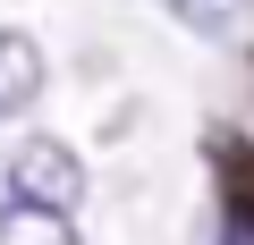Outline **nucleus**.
Returning <instances> with one entry per match:
<instances>
[{
    "instance_id": "nucleus-5",
    "label": "nucleus",
    "mask_w": 254,
    "mask_h": 245,
    "mask_svg": "<svg viewBox=\"0 0 254 245\" xmlns=\"http://www.w3.org/2000/svg\"><path fill=\"white\" fill-rule=\"evenodd\" d=\"M161 17H178L187 34H203V43H229V34H246L254 26V0H153Z\"/></svg>"
},
{
    "instance_id": "nucleus-2",
    "label": "nucleus",
    "mask_w": 254,
    "mask_h": 245,
    "mask_svg": "<svg viewBox=\"0 0 254 245\" xmlns=\"http://www.w3.org/2000/svg\"><path fill=\"white\" fill-rule=\"evenodd\" d=\"M203 161H212V186H220V220L254 237V136L212 127L203 136Z\"/></svg>"
},
{
    "instance_id": "nucleus-1",
    "label": "nucleus",
    "mask_w": 254,
    "mask_h": 245,
    "mask_svg": "<svg viewBox=\"0 0 254 245\" xmlns=\"http://www.w3.org/2000/svg\"><path fill=\"white\" fill-rule=\"evenodd\" d=\"M85 161L60 144V136H26L9 152V195L17 203H43V211H85Z\"/></svg>"
},
{
    "instance_id": "nucleus-3",
    "label": "nucleus",
    "mask_w": 254,
    "mask_h": 245,
    "mask_svg": "<svg viewBox=\"0 0 254 245\" xmlns=\"http://www.w3.org/2000/svg\"><path fill=\"white\" fill-rule=\"evenodd\" d=\"M43 85H51L43 43H34L26 26H0V118H26V110L43 101Z\"/></svg>"
},
{
    "instance_id": "nucleus-4",
    "label": "nucleus",
    "mask_w": 254,
    "mask_h": 245,
    "mask_svg": "<svg viewBox=\"0 0 254 245\" xmlns=\"http://www.w3.org/2000/svg\"><path fill=\"white\" fill-rule=\"evenodd\" d=\"M0 245H85L76 237V211H43V203H0Z\"/></svg>"
}]
</instances>
